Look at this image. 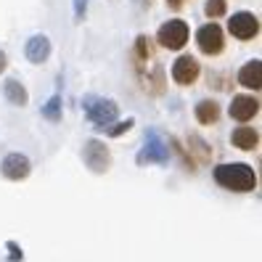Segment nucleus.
<instances>
[{
  "label": "nucleus",
  "mask_w": 262,
  "mask_h": 262,
  "mask_svg": "<svg viewBox=\"0 0 262 262\" xmlns=\"http://www.w3.org/2000/svg\"><path fill=\"white\" fill-rule=\"evenodd\" d=\"M133 125H135V119H125V122H119V125H114V127H109V125H106V127H101V130H103L106 135L117 138V135H122V133H127Z\"/></svg>",
  "instance_id": "obj_19"
},
{
  "label": "nucleus",
  "mask_w": 262,
  "mask_h": 262,
  "mask_svg": "<svg viewBox=\"0 0 262 262\" xmlns=\"http://www.w3.org/2000/svg\"><path fill=\"white\" fill-rule=\"evenodd\" d=\"M228 32L233 35L236 40H252V37H257V32H259V19L254 16L252 11H238V13H233V16L228 19Z\"/></svg>",
  "instance_id": "obj_6"
},
{
  "label": "nucleus",
  "mask_w": 262,
  "mask_h": 262,
  "mask_svg": "<svg viewBox=\"0 0 262 262\" xmlns=\"http://www.w3.org/2000/svg\"><path fill=\"white\" fill-rule=\"evenodd\" d=\"M82 109H85V117L93 122L98 130L106 127V125H112V122L117 119V114H119V106H117L114 101L98 98V96H88V98L82 101Z\"/></svg>",
  "instance_id": "obj_2"
},
{
  "label": "nucleus",
  "mask_w": 262,
  "mask_h": 262,
  "mask_svg": "<svg viewBox=\"0 0 262 262\" xmlns=\"http://www.w3.org/2000/svg\"><path fill=\"white\" fill-rule=\"evenodd\" d=\"M228 112H230V117H233L236 122H249L259 112V101L254 96H233Z\"/></svg>",
  "instance_id": "obj_10"
},
{
  "label": "nucleus",
  "mask_w": 262,
  "mask_h": 262,
  "mask_svg": "<svg viewBox=\"0 0 262 262\" xmlns=\"http://www.w3.org/2000/svg\"><path fill=\"white\" fill-rule=\"evenodd\" d=\"M214 183L225 191H233V193H249L257 188V175L249 164L233 162V164L214 167Z\"/></svg>",
  "instance_id": "obj_1"
},
{
  "label": "nucleus",
  "mask_w": 262,
  "mask_h": 262,
  "mask_svg": "<svg viewBox=\"0 0 262 262\" xmlns=\"http://www.w3.org/2000/svg\"><path fill=\"white\" fill-rule=\"evenodd\" d=\"M167 6L172 8V11H180L183 6H186V0H167Z\"/></svg>",
  "instance_id": "obj_21"
},
{
  "label": "nucleus",
  "mask_w": 262,
  "mask_h": 262,
  "mask_svg": "<svg viewBox=\"0 0 262 262\" xmlns=\"http://www.w3.org/2000/svg\"><path fill=\"white\" fill-rule=\"evenodd\" d=\"M238 85L249 88V90H259L262 88V64L259 58H252L249 64H244L238 72Z\"/></svg>",
  "instance_id": "obj_12"
},
{
  "label": "nucleus",
  "mask_w": 262,
  "mask_h": 262,
  "mask_svg": "<svg viewBox=\"0 0 262 262\" xmlns=\"http://www.w3.org/2000/svg\"><path fill=\"white\" fill-rule=\"evenodd\" d=\"M199 74H202V67H199V61L193 56H180L172 64V80L183 88L193 85L199 80Z\"/></svg>",
  "instance_id": "obj_8"
},
{
  "label": "nucleus",
  "mask_w": 262,
  "mask_h": 262,
  "mask_svg": "<svg viewBox=\"0 0 262 262\" xmlns=\"http://www.w3.org/2000/svg\"><path fill=\"white\" fill-rule=\"evenodd\" d=\"M217 119H220V103H214V101H199L196 103V122L199 125H217Z\"/></svg>",
  "instance_id": "obj_14"
},
{
  "label": "nucleus",
  "mask_w": 262,
  "mask_h": 262,
  "mask_svg": "<svg viewBox=\"0 0 262 262\" xmlns=\"http://www.w3.org/2000/svg\"><path fill=\"white\" fill-rule=\"evenodd\" d=\"M196 45H199V51H202L204 56H220L225 51V35H223V29L214 24V21L199 27Z\"/></svg>",
  "instance_id": "obj_5"
},
{
  "label": "nucleus",
  "mask_w": 262,
  "mask_h": 262,
  "mask_svg": "<svg viewBox=\"0 0 262 262\" xmlns=\"http://www.w3.org/2000/svg\"><path fill=\"white\" fill-rule=\"evenodd\" d=\"M8 246H11V257H13V259H16V257L21 259V249H16V246H13V244H8Z\"/></svg>",
  "instance_id": "obj_23"
},
{
  "label": "nucleus",
  "mask_w": 262,
  "mask_h": 262,
  "mask_svg": "<svg viewBox=\"0 0 262 262\" xmlns=\"http://www.w3.org/2000/svg\"><path fill=\"white\" fill-rule=\"evenodd\" d=\"M188 146H191V151L196 154V164H207V162L212 159V148H209L199 135H188Z\"/></svg>",
  "instance_id": "obj_16"
},
{
  "label": "nucleus",
  "mask_w": 262,
  "mask_h": 262,
  "mask_svg": "<svg viewBox=\"0 0 262 262\" xmlns=\"http://www.w3.org/2000/svg\"><path fill=\"white\" fill-rule=\"evenodd\" d=\"M230 143H233L238 151H254L259 146V133L252 130V127H246V125H241V127L233 130V135H230Z\"/></svg>",
  "instance_id": "obj_13"
},
{
  "label": "nucleus",
  "mask_w": 262,
  "mask_h": 262,
  "mask_svg": "<svg viewBox=\"0 0 262 262\" xmlns=\"http://www.w3.org/2000/svg\"><path fill=\"white\" fill-rule=\"evenodd\" d=\"M138 167H146V164H167L169 162V146L167 141H162L157 130H148L146 135V146L138 151L135 157Z\"/></svg>",
  "instance_id": "obj_3"
},
{
  "label": "nucleus",
  "mask_w": 262,
  "mask_h": 262,
  "mask_svg": "<svg viewBox=\"0 0 262 262\" xmlns=\"http://www.w3.org/2000/svg\"><path fill=\"white\" fill-rule=\"evenodd\" d=\"M82 162L93 169V172H106L109 169V164H112V154H109V148H106L101 141H88L85 143V148H82Z\"/></svg>",
  "instance_id": "obj_7"
},
{
  "label": "nucleus",
  "mask_w": 262,
  "mask_h": 262,
  "mask_svg": "<svg viewBox=\"0 0 262 262\" xmlns=\"http://www.w3.org/2000/svg\"><path fill=\"white\" fill-rule=\"evenodd\" d=\"M42 117L51 119V122H58L61 119V96H53L48 103L42 106Z\"/></svg>",
  "instance_id": "obj_17"
},
{
  "label": "nucleus",
  "mask_w": 262,
  "mask_h": 262,
  "mask_svg": "<svg viewBox=\"0 0 262 262\" xmlns=\"http://www.w3.org/2000/svg\"><path fill=\"white\" fill-rule=\"evenodd\" d=\"M85 8H88V0H74V21L85 19Z\"/></svg>",
  "instance_id": "obj_20"
},
{
  "label": "nucleus",
  "mask_w": 262,
  "mask_h": 262,
  "mask_svg": "<svg viewBox=\"0 0 262 262\" xmlns=\"http://www.w3.org/2000/svg\"><path fill=\"white\" fill-rule=\"evenodd\" d=\"M225 11H228V3H225V0H207V6H204V13H207L209 19L225 16Z\"/></svg>",
  "instance_id": "obj_18"
},
{
  "label": "nucleus",
  "mask_w": 262,
  "mask_h": 262,
  "mask_svg": "<svg viewBox=\"0 0 262 262\" xmlns=\"http://www.w3.org/2000/svg\"><path fill=\"white\" fill-rule=\"evenodd\" d=\"M188 24L186 21H180V19H172V21H167L159 27V32H157V40L162 48L167 51H180V48H186V42H188Z\"/></svg>",
  "instance_id": "obj_4"
},
{
  "label": "nucleus",
  "mask_w": 262,
  "mask_h": 262,
  "mask_svg": "<svg viewBox=\"0 0 262 262\" xmlns=\"http://www.w3.org/2000/svg\"><path fill=\"white\" fill-rule=\"evenodd\" d=\"M3 93H6L8 103H13V106H27V101H29V96H27V88H24L19 80H6Z\"/></svg>",
  "instance_id": "obj_15"
},
{
  "label": "nucleus",
  "mask_w": 262,
  "mask_h": 262,
  "mask_svg": "<svg viewBox=\"0 0 262 262\" xmlns=\"http://www.w3.org/2000/svg\"><path fill=\"white\" fill-rule=\"evenodd\" d=\"M24 53H27V58L32 61V64H42V61H48V56H51V40L45 37V35L29 37Z\"/></svg>",
  "instance_id": "obj_11"
},
{
  "label": "nucleus",
  "mask_w": 262,
  "mask_h": 262,
  "mask_svg": "<svg viewBox=\"0 0 262 262\" xmlns=\"http://www.w3.org/2000/svg\"><path fill=\"white\" fill-rule=\"evenodd\" d=\"M6 67H8V58H6V53H3V51H0V74L6 72Z\"/></svg>",
  "instance_id": "obj_22"
},
{
  "label": "nucleus",
  "mask_w": 262,
  "mask_h": 262,
  "mask_svg": "<svg viewBox=\"0 0 262 262\" xmlns=\"http://www.w3.org/2000/svg\"><path fill=\"white\" fill-rule=\"evenodd\" d=\"M0 169H3V175L8 180H24L32 172V162H29L24 154H8L3 159V164H0Z\"/></svg>",
  "instance_id": "obj_9"
}]
</instances>
